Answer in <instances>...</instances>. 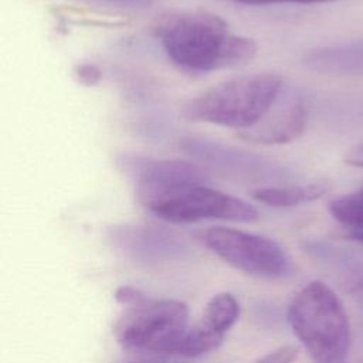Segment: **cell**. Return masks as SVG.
<instances>
[{
    "mask_svg": "<svg viewBox=\"0 0 363 363\" xmlns=\"http://www.w3.org/2000/svg\"><path fill=\"white\" fill-rule=\"evenodd\" d=\"M155 35L166 55L193 74L234 68L257 52L254 40L233 33L220 16L208 11L167 13L157 20Z\"/></svg>",
    "mask_w": 363,
    "mask_h": 363,
    "instance_id": "cell-1",
    "label": "cell"
},
{
    "mask_svg": "<svg viewBox=\"0 0 363 363\" xmlns=\"http://www.w3.org/2000/svg\"><path fill=\"white\" fill-rule=\"evenodd\" d=\"M115 298L122 312L113 325V335L123 349L176 353L189 329V308L184 302L153 298L130 285L119 286Z\"/></svg>",
    "mask_w": 363,
    "mask_h": 363,
    "instance_id": "cell-2",
    "label": "cell"
},
{
    "mask_svg": "<svg viewBox=\"0 0 363 363\" xmlns=\"http://www.w3.org/2000/svg\"><path fill=\"white\" fill-rule=\"evenodd\" d=\"M288 322L313 363H345L350 323L339 296L323 282L303 286L288 308Z\"/></svg>",
    "mask_w": 363,
    "mask_h": 363,
    "instance_id": "cell-3",
    "label": "cell"
},
{
    "mask_svg": "<svg viewBox=\"0 0 363 363\" xmlns=\"http://www.w3.org/2000/svg\"><path fill=\"white\" fill-rule=\"evenodd\" d=\"M284 89V81L272 72L244 75L221 82L183 106L191 122L247 130L259 122Z\"/></svg>",
    "mask_w": 363,
    "mask_h": 363,
    "instance_id": "cell-4",
    "label": "cell"
},
{
    "mask_svg": "<svg viewBox=\"0 0 363 363\" xmlns=\"http://www.w3.org/2000/svg\"><path fill=\"white\" fill-rule=\"evenodd\" d=\"M142 206L160 220L186 224L201 220L254 221L257 208L235 196L216 190L207 183H179L136 190Z\"/></svg>",
    "mask_w": 363,
    "mask_h": 363,
    "instance_id": "cell-5",
    "label": "cell"
},
{
    "mask_svg": "<svg viewBox=\"0 0 363 363\" xmlns=\"http://www.w3.org/2000/svg\"><path fill=\"white\" fill-rule=\"evenodd\" d=\"M203 240L217 257L248 275L281 279L294 271L292 259L285 248L265 235L213 227L204 233Z\"/></svg>",
    "mask_w": 363,
    "mask_h": 363,
    "instance_id": "cell-6",
    "label": "cell"
},
{
    "mask_svg": "<svg viewBox=\"0 0 363 363\" xmlns=\"http://www.w3.org/2000/svg\"><path fill=\"white\" fill-rule=\"evenodd\" d=\"M180 147L189 156L203 164H208L225 174L254 182H281L285 180L286 172L282 166L217 140L206 138H184Z\"/></svg>",
    "mask_w": 363,
    "mask_h": 363,
    "instance_id": "cell-7",
    "label": "cell"
},
{
    "mask_svg": "<svg viewBox=\"0 0 363 363\" xmlns=\"http://www.w3.org/2000/svg\"><path fill=\"white\" fill-rule=\"evenodd\" d=\"M109 242L126 257L159 264L182 258L187 252V244L174 231L153 224H118L108 231Z\"/></svg>",
    "mask_w": 363,
    "mask_h": 363,
    "instance_id": "cell-8",
    "label": "cell"
},
{
    "mask_svg": "<svg viewBox=\"0 0 363 363\" xmlns=\"http://www.w3.org/2000/svg\"><path fill=\"white\" fill-rule=\"evenodd\" d=\"M309 108L305 98L292 91L279 94L265 116L240 133L247 142L258 145H282L299 138L306 128Z\"/></svg>",
    "mask_w": 363,
    "mask_h": 363,
    "instance_id": "cell-9",
    "label": "cell"
},
{
    "mask_svg": "<svg viewBox=\"0 0 363 363\" xmlns=\"http://www.w3.org/2000/svg\"><path fill=\"white\" fill-rule=\"evenodd\" d=\"M240 316V303L234 295L221 292L206 305L201 319L187 329L180 340L176 354L197 357L216 350L224 340V335L234 326Z\"/></svg>",
    "mask_w": 363,
    "mask_h": 363,
    "instance_id": "cell-10",
    "label": "cell"
},
{
    "mask_svg": "<svg viewBox=\"0 0 363 363\" xmlns=\"http://www.w3.org/2000/svg\"><path fill=\"white\" fill-rule=\"evenodd\" d=\"M118 167L135 183L136 190L157 189L179 183H207L197 164L179 159H156L140 155H121Z\"/></svg>",
    "mask_w": 363,
    "mask_h": 363,
    "instance_id": "cell-11",
    "label": "cell"
},
{
    "mask_svg": "<svg viewBox=\"0 0 363 363\" xmlns=\"http://www.w3.org/2000/svg\"><path fill=\"white\" fill-rule=\"evenodd\" d=\"M303 64L323 74H360L363 72V41L315 50L303 58Z\"/></svg>",
    "mask_w": 363,
    "mask_h": 363,
    "instance_id": "cell-12",
    "label": "cell"
},
{
    "mask_svg": "<svg viewBox=\"0 0 363 363\" xmlns=\"http://www.w3.org/2000/svg\"><path fill=\"white\" fill-rule=\"evenodd\" d=\"M328 190V180L319 179L299 184L259 187L252 191V197L271 207H294L313 201L322 197Z\"/></svg>",
    "mask_w": 363,
    "mask_h": 363,
    "instance_id": "cell-13",
    "label": "cell"
},
{
    "mask_svg": "<svg viewBox=\"0 0 363 363\" xmlns=\"http://www.w3.org/2000/svg\"><path fill=\"white\" fill-rule=\"evenodd\" d=\"M356 211H363V187L352 193L343 194L332 200L329 204V213L332 214L333 218Z\"/></svg>",
    "mask_w": 363,
    "mask_h": 363,
    "instance_id": "cell-14",
    "label": "cell"
},
{
    "mask_svg": "<svg viewBox=\"0 0 363 363\" xmlns=\"http://www.w3.org/2000/svg\"><path fill=\"white\" fill-rule=\"evenodd\" d=\"M91 7L109 10H143L150 7L156 0H74Z\"/></svg>",
    "mask_w": 363,
    "mask_h": 363,
    "instance_id": "cell-15",
    "label": "cell"
},
{
    "mask_svg": "<svg viewBox=\"0 0 363 363\" xmlns=\"http://www.w3.org/2000/svg\"><path fill=\"white\" fill-rule=\"evenodd\" d=\"M336 221L343 227L347 238L363 242V211L340 216L336 218Z\"/></svg>",
    "mask_w": 363,
    "mask_h": 363,
    "instance_id": "cell-16",
    "label": "cell"
},
{
    "mask_svg": "<svg viewBox=\"0 0 363 363\" xmlns=\"http://www.w3.org/2000/svg\"><path fill=\"white\" fill-rule=\"evenodd\" d=\"M72 74L75 77V79L85 85V86H94L96 85L101 78H102V71L98 65L92 64V62H81L77 64L72 69Z\"/></svg>",
    "mask_w": 363,
    "mask_h": 363,
    "instance_id": "cell-17",
    "label": "cell"
},
{
    "mask_svg": "<svg viewBox=\"0 0 363 363\" xmlns=\"http://www.w3.org/2000/svg\"><path fill=\"white\" fill-rule=\"evenodd\" d=\"M296 356H298V349L291 345H285L275 350H271L269 353L264 354L254 363H294Z\"/></svg>",
    "mask_w": 363,
    "mask_h": 363,
    "instance_id": "cell-18",
    "label": "cell"
},
{
    "mask_svg": "<svg viewBox=\"0 0 363 363\" xmlns=\"http://www.w3.org/2000/svg\"><path fill=\"white\" fill-rule=\"evenodd\" d=\"M345 160L352 164V166H357V167H363V142L353 146L347 153Z\"/></svg>",
    "mask_w": 363,
    "mask_h": 363,
    "instance_id": "cell-19",
    "label": "cell"
},
{
    "mask_svg": "<svg viewBox=\"0 0 363 363\" xmlns=\"http://www.w3.org/2000/svg\"><path fill=\"white\" fill-rule=\"evenodd\" d=\"M336 0H258L257 4H277V3H296V4H315V3H329Z\"/></svg>",
    "mask_w": 363,
    "mask_h": 363,
    "instance_id": "cell-20",
    "label": "cell"
},
{
    "mask_svg": "<svg viewBox=\"0 0 363 363\" xmlns=\"http://www.w3.org/2000/svg\"><path fill=\"white\" fill-rule=\"evenodd\" d=\"M234 1L244 3V4H257L258 3V0H234Z\"/></svg>",
    "mask_w": 363,
    "mask_h": 363,
    "instance_id": "cell-21",
    "label": "cell"
},
{
    "mask_svg": "<svg viewBox=\"0 0 363 363\" xmlns=\"http://www.w3.org/2000/svg\"><path fill=\"white\" fill-rule=\"evenodd\" d=\"M128 363H143V362H128Z\"/></svg>",
    "mask_w": 363,
    "mask_h": 363,
    "instance_id": "cell-22",
    "label": "cell"
}]
</instances>
